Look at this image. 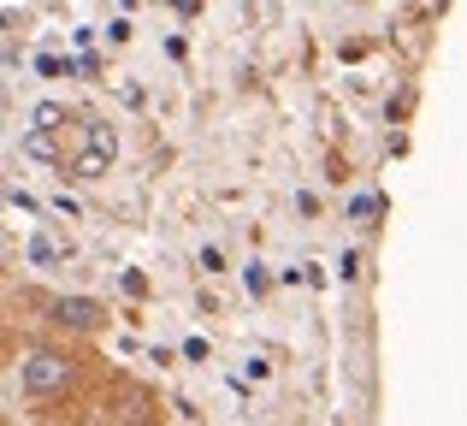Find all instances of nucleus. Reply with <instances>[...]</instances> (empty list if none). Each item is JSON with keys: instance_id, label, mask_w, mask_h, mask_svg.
<instances>
[{"instance_id": "4", "label": "nucleus", "mask_w": 467, "mask_h": 426, "mask_svg": "<svg viewBox=\"0 0 467 426\" xmlns=\"http://www.w3.org/2000/svg\"><path fill=\"white\" fill-rule=\"evenodd\" d=\"M12 349H18V338H12V320H6V308H0V368L12 361Z\"/></svg>"}, {"instance_id": "1", "label": "nucleus", "mask_w": 467, "mask_h": 426, "mask_svg": "<svg viewBox=\"0 0 467 426\" xmlns=\"http://www.w3.org/2000/svg\"><path fill=\"white\" fill-rule=\"evenodd\" d=\"M83 379H89V356L71 338H42L18 361V391L30 403V415H42L54 426H59V409H71L83 397Z\"/></svg>"}, {"instance_id": "3", "label": "nucleus", "mask_w": 467, "mask_h": 426, "mask_svg": "<svg viewBox=\"0 0 467 426\" xmlns=\"http://www.w3.org/2000/svg\"><path fill=\"white\" fill-rule=\"evenodd\" d=\"M47 320H54L59 332H71V338H89V332L107 326V308L95 296H47Z\"/></svg>"}, {"instance_id": "5", "label": "nucleus", "mask_w": 467, "mask_h": 426, "mask_svg": "<svg viewBox=\"0 0 467 426\" xmlns=\"http://www.w3.org/2000/svg\"><path fill=\"white\" fill-rule=\"evenodd\" d=\"M0 426H12V421H6V409H0Z\"/></svg>"}, {"instance_id": "2", "label": "nucleus", "mask_w": 467, "mask_h": 426, "mask_svg": "<svg viewBox=\"0 0 467 426\" xmlns=\"http://www.w3.org/2000/svg\"><path fill=\"white\" fill-rule=\"evenodd\" d=\"M113 154H119L113 125H101V119H83V149L71 154V178H101L107 166H113Z\"/></svg>"}]
</instances>
